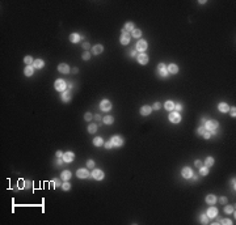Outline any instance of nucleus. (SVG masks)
Returning a JSON list of instances; mask_svg holds the SVG:
<instances>
[{
    "label": "nucleus",
    "mask_w": 236,
    "mask_h": 225,
    "mask_svg": "<svg viewBox=\"0 0 236 225\" xmlns=\"http://www.w3.org/2000/svg\"><path fill=\"white\" fill-rule=\"evenodd\" d=\"M89 58H91V54H89L88 51H85V52L83 54V60L87 62V60H89Z\"/></svg>",
    "instance_id": "40"
},
{
    "label": "nucleus",
    "mask_w": 236,
    "mask_h": 225,
    "mask_svg": "<svg viewBox=\"0 0 236 225\" xmlns=\"http://www.w3.org/2000/svg\"><path fill=\"white\" fill-rule=\"evenodd\" d=\"M214 162H215V160H214L212 157H207V158L205 160V166H206V168H212Z\"/></svg>",
    "instance_id": "28"
},
{
    "label": "nucleus",
    "mask_w": 236,
    "mask_h": 225,
    "mask_svg": "<svg viewBox=\"0 0 236 225\" xmlns=\"http://www.w3.org/2000/svg\"><path fill=\"white\" fill-rule=\"evenodd\" d=\"M110 141H112L113 147H122V145H123V139H122L121 136H118V135L113 136V138L110 139Z\"/></svg>",
    "instance_id": "5"
},
{
    "label": "nucleus",
    "mask_w": 236,
    "mask_h": 225,
    "mask_svg": "<svg viewBox=\"0 0 236 225\" xmlns=\"http://www.w3.org/2000/svg\"><path fill=\"white\" fill-rule=\"evenodd\" d=\"M63 162H64V161H63V158L61 157V158H58V162H57V164H58V166H61V165H62Z\"/></svg>",
    "instance_id": "53"
},
{
    "label": "nucleus",
    "mask_w": 236,
    "mask_h": 225,
    "mask_svg": "<svg viewBox=\"0 0 236 225\" xmlns=\"http://www.w3.org/2000/svg\"><path fill=\"white\" fill-rule=\"evenodd\" d=\"M76 175L80 178V179H84V178H88L91 174H89V172L87 170V169H84V168H81V169H79L77 172H76Z\"/></svg>",
    "instance_id": "12"
},
{
    "label": "nucleus",
    "mask_w": 236,
    "mask_h": 225,
    "mask_svg": "<svg viewBox=\"0 0 236 225\" xmlns=\"http://www.w3.org/2000/svg\"><path fill=\"white\" fill-rule=\"evenodd\" d=\"M80 39H81V37H80L77 33H72V34L70 36V41H71L72 43H77Z\"/></svg>",
    "instance_id": "27"
},
{
    "label": "nucleus",
    "mask_w": 236,
    "mask_h": 225,
    "mask_svg": "<svg viewBox=\"0 0 236 225\" xmlns=\"http://www.w3.org/2000/svg\"><path fill=\"white\" fill-rule=\"evenodd\" d=\"M93 145H96V147H101V145H104V140H102V138H100V136L95 138V139H93Z\"/></svg>",
    "instance_id": "29"
},
{
    "label": "nucleus",
    "mask_w": 236,
    "mask_h": 225,
    "mask_svg": "<svg viewBox=\"0 0 236 225\" xmlns=\"http://www.w3.org/2000/svg\"><path fill=\"white\" fill-rule=\"evenodd\" d=\"M219 202H220L222 204H226V203H227V198H224V196H222V198L219 199Z\"/></svg>",
    "instance_id": "50"
},
{
    "label": "nucleus",
    "mask_w": 236,
    "mask_h": 225,
    "mask_svg": "<svg viewBox=\"0 0 236 225\" xmlns=\"http://www.w3.org/2000/svg\"><path fill=\"white\" fill-rule=\"evenodd\" d=\"M158 71H159V75H160V77H167V76L169 75L168 70H167V66H165L164 63H160V64L158 66Z\"/></svg>",
    "instance_id": "6"
},
{
    "label": "nucleus",
    "mask_w": 236,
    "mask_h": 225,
    "mask_svg": "<svg viewBox=\"0 0 236 225\" xmlns=\"http://www.w3.org/2000/svg\"><path fill=\"white\" fill-rule=\"evenodd\" d=\"M201 223L202 224H209V217H207V215H201Z\"/></svg>",
    "instance_id": "37"
},
{
    "label": "nucleus",
    "mask_w": 236,
    "mask_h": 225,
    "mask_svg": "<svg viewBox=\"0 0 236 225\" xmlns=\"http://www.w3.org/2000/svg\"><path fill=\"white\" fill-rule=\"evenodd\" d=\"M53 183H54V186H55V187H59V186H61V182H59V179H55Z\"/></svg>",
    "instance_id": "51"
},
{
    "label": "nucleus",
    "mask_w": 236,
    "mask_h": 225,
    "mask_svg": "<svg viewBox=\"0 0 236 225\" xmlns=\"http://www.w3.org/2000/svg\"><path fill=\"white\" fill-rule=\"evenodd\" d=\"M136 60H138V63H139V64L144 66V64H147V63H148V55H147V54H144V52H140V54L136 56Z\"/></svg>",
    "instance_id": "9"
},
{
    "label": "nucleus",
    "mask_w": 236,
    "mask_h": 225,
    "mask_svg": "<svg viewBox=\"0 0 236 225\" xmlns=\"http://www.w3.org/2000/svg\"><path fill=\"white\" fill-rule=\"evenodd\" d=\"M164 107H165L167 111H173L174 110V102L173 101H167L165 105H164Z\"/></svg>",
    "instance_id": "25"
},
{
    "label": "nucleus",
    "mask_w": 236,
    "mask_h": 225,
    "mask_svg": "<svg viewBox=\"0 0 236 225\" xmlns=\"http://www.w3.org/2000/svg\"><path fill=\"white\" fill-rule=\"evenodd\" d=\"M84 119H85L87 122H89V120L92 119V114H91V112H85V114H84Z\"/></svg>",
    "instance_id": "42"
},
{
    "label": "nucleus",
    "mask_w": 236,
    "mask_h": 225,
    "mask_svg": "<svg viewBox=\"0 0 236 225\" xmlns=\"http://www.w3.org/2000/svg\"><path fill=\"white\" fill-rule=\"evenodd\" d=\"M62 158H63L64 162H72L73 158H75V154H73V152H66V153H63Z\"/></svg>",
    "instance_id": "14"
},
{
    "label": "nucleus",
    "mask_w": 236,
    "mask_h": 225,
    "mask_svg": "<svg viewBox=\"0 0 236 225\" xmlns=\"http://www.w3.org/2000/svg\"><path fill=\"white\" fill-rule=\"evenodd\" d=\"M160 107H161L160 104H159V102H155L154 106H152V110H160Z\"/></svg>",
    "instance_id": "45"
},
{
    "label": "nucleus",
    "mask_w": 236,
    "mask_h": 225,
    "mask_svg": "<svg viewBox=\"0 0 236 225\" xmlns=\"http://www.w3.org/2000/svg\"><path fill=\"white\" fill-rule=\"evenodd\" d=\"M43 66H45V62H43L42 59H35V60H34V63H33L34 68L41 70V68H43Z\"/></svg>",
    "instance_id": "19"
},
{
    "label": "nucleus",
    "mask_w": 236,
    "mask_h": 225,
    "mask_svg": "<svg viewBox=\"0 0 236 225\" xmlns=\"http://www.w3.org/2000/svg\"><path fill=\"white\" fill-rule=\"evenodd\" d=\"M214 134H215V132H214V131H209V130H206V131H205V132H203V138H205V139H210V138H211V136H212V135H214Z\"/></svg>",
    "instance_id": "35"
},
{
    "label": "nucleus",
    "mask_w": 236,
    "mask_h": 225,
    "mask_svg": "<svg viewBox=\"0 0 236 225\" xmlns=\"http://www.w3.org/2000/svg\"><path fill=\"white\" fill-rule=\"evenodd\" d=\"M58 71H59L61 74H68V72H70V67H68V64H66V63H61V64L58 66Z\"/></svg>",
    "instance_id": "17"
},
{
    "label": "nucleus",
    "mask_w": 236,
    "mask_h": 225,
    "mask_svg": "<svg viewBox=\"0 0 236 225\" xmlns=\"http://www.w3.org/2000/svg\"><path fill=\"white\" fill-rule=\"evenodd\" d=\"M220 224H224V225H231V224H232V221H231L230 219H224V220H222V221H220Z\"/></svg>",
    "instance_id": "44"
},
{
    "label": "nucleus",
    "mask_w": 236,
    "mask_h": 225,
    "mask_svg": "<svg viewBox=\"0 0 236 225\" xmlns=\"http://www.w3.org/2000/svg\"><path fill=\"white\" fill-rule=\"evenodd\" d=\"M24 63H25L26 66H33L34 59L30 56V55H28V56H25V58H24Z\"/></svg>",
    "instance_id": "31"
},
{
    "label": "nucleus",
    "mask_w": 236,
    "mask_h": 225,
    "mask_svg": "<svg viewBox=\"0 0 236 225\" xmlns=\"http://www.w3.org/2000/svg\"><path fill=\"white\" fill-rule=\"evenodd\" d=\"M207 217L209 219H215L216 216H218V208L216 207H210L209 209H207Z\"/></svg>",
    "instance_id": "13"
},
{
    "label": "nucleus",
    "mask_w": 236,
    "mask_h": 225,
    "mask_svg": "<svg viewBox=\"0 0 236 225\" xmlns=\"http://www.w3.org/2000/svg\"><path fill=\"white\" fill-rule=\"evenodd\" d=\"M55 156H57L58 158H61V157H63V152H62V150H57V153H55Z\"/></svg>",
    "instance_id": "48"
},
{
    "label": "nucleus",
    "mask_w": 236,
    "mask_h": 225,
    "mask_svg": "<svg viewBox=\"0 0 236 225\" xmlns=\"http://www.w3.org/2000/svg\"><path fill=\"white\" fill-rule=\"evenodd\" d=\"M194 165H196V166H197V168L200 169V168L202 166V161H200V160H196V162H194Z\"/></svg>",
    "instance_id": "46"
},
{
    "label": "nucleus",
    "mask_w": 236,
    "mask_h": 225,
    "mask_svg": "<svg viewBox=\"0 0 236 225\" xmlns=\"http://www.w3.org/2000/svg\"><path fill=\"white\" fill-rule=\"evenodd\" d=\"M71 72H72V74H77V72H79V68H77V67H75V68H72V70H71Z\"/></svg>",
    "instance_id": "55"
},
{
    "label": "nucleus",
    "mask_w": 236,
    "mask_h": 225,
    "mask_svg": "<svg viewBox=\"0 0 236 225\" xmlns=\"http://www.w3.org/2000/svg\"><path fill=\"white\" fill-rule=\"evenodd\" d=\"M130 38H131V36H130L127 32H122L121 38H119V42H121L123 46H126V45H129V43H130Z\"/></svg>",
    "instance_id": "8"
},
{
    "label": "nucleus",
    "mask_w": 236,
    "mask_h": 225,
    "mask_svg": "<svg viewBox=\"0 0 236 225\" xmlns=\"http://www.w3.org/2000/svg\"><path fill=\"white\" fill-rule=\"evenodd\" d=\"M96 181H101L104 179V172L100 170V169H93V172H92V174H91Z\"/></svg>",
    "instance_id": "11"
},
{
    "label": "nucleus",
    "mask_w": 236,
    "mask_h": 225,
    "mask_svg": "<svg viewBox=\"0 0 236 225\" xmlns=\"http://www.w3.org/2000/svg\"><path fill=\"white\" fill-rule=\"evenodd\" d=\"M230 111H231V112H230V114H231V116H235V115H236V109H235V107H231V109H230Z\"/></svg>",
    "instance_id": "49"
},
{
    "label": "nucleus",
    "mask_w": 236,
    "mask_h": 225,
    "mask_svg": "<svg viewBox=\"0 0 236 225\" xmlns=\"http://www.w3.org/2000/svg\"><path fill=\"white\" fill-rule=\"evenodd\" d=\"M169 122L170 123H173V124H178L180 122H181V114L178 111H169V116H168Z\"/></svg>",
    "instance_id": "1"
},
{
    "label": "nucleus",
    "mask_w": 236,
    "mask_h": 225,
    "mask_svg": "<svg viewBox=\"0 0 236 225\" xmlns=\"http://www.w3.org/2000/svg\"><path fill=\"white\" fill-rule=\"evenodd\" d=\"M96 131H97V124L91 123V124L88 126V132H89V134H95Z\"/></svg>",
    "instance_id": "32"
},
{
    "label": "nucleus",
    "mask_w": 236,
    "mask_h": 225,
    "mask_svg": "<svg viewBox=\"0 0 236 225\" xmlns=\"http://www.w3.org/2000/svg\"><path fill=\"white\" fill-rule=\"evenodd\" d=\"M87 168L93 169V168H95V161H93V160H88V162H87Z\"/></svg>",
    "instance_id": "39"
},
{
    "label": "nucleus",
    "mask_w": 236,
    "mask_h": 225,
    "mask_svg": "<svg viewBox=\"0 0 236 225\" xmlns=\"http://www.w3.org/2000/svg\"><path fill=\"white\" fill-rule=\"evenodd\" d=\"M181 175H182L185 179H189V178H192V175H193V170H192L190 168L185 166V168H182V170H181Z\"/></svg>",
    "instance_id": "10"
},
{
    "label": "nucleus",
    "mask_w": 236,
    "mask_h": 225,
    "mask_svg": "<svg viewBox=\"0 0 236 225\" xmlns=\"http://www.w3.org/2000/svg\"><path fill=\"white\" fill-rule=\"evenodd\" d=\"M24 74H25V76H28V77L33 76L34 67H33V66H26V67H25V70H24Z\"/></svg>",
    "instance_id": "21"
},
{
    "label": "nucleus",
    "mask_w": 236,
    "mask_h": 225,
    "mask_svg": "<svg viewBox=\"0 0 236 225\" xmlns=\"http://www.w3.org/2000/svg\"><path fill=\"white\" fill-rule=\"evenodd\" d=\"M182 110V105L181 104H174V111H181Z\"/></svg>",
    "instance_id": "41"
},
{
    "label": "nucleus",
    "mask_w": 236,
    "mask_h": 225,
    "mask_svg": "<svg viewBox=\"0 0 236 225\" xmlns=\"http://www.w3.org/2000/svg\"><path fill=\"white\" fill-rule=\"evenodd\" d=\"M83 47H84V48H87V50H88V48H89V47H91V46H89V43H88V42H84V43H83Z\"/></svg>",
    "instance_id": "52"
},
{
    "label": "nucleus",
    "mask_w": 236,
    "mask_h": 225,
    "mask_svg": "<svg viewBox=\"0 0 236 225\" xmlns=\"http://www.w3.org/2000/svg\"><path fill=\"white\" fill-rule=\"evenodd\" d=\"M71 177H72V174H71L70 170H64V172H62V174H61V178H62L63 181H68Z\"/></svg>",
    "instance_id": "26"
},
{
    "label": "nucleus",
    "mask_w": 236,
    "mask_h": 225,
    "mask_svg": "<svg viewBox=\"0 0 236 225\" xmlns=\"http://www.w3.org/2000/svg\"><path fill=\"white\" fill-rule=\"evenodd\" d=\"M206 203H209V204H215L216 203V196L215 195H212V194H210V195H207L206 196Z\"/></svg>",
    "instance_id": "23"
},
{
    "label": "nucleus",
    "mask_w": 236,
    "mask_h": 225,
    "mask_svg": "<svg viewBox=\"0 0 236 225\" xmlns=\"http://www.w3.org/2000/svg\"><path fill=\"white\" fill-rule=\"evenodd\" d=\"M100 109H101L102 111H109V110H112V102H110L109 100H102L101 102H100Z\"/></svg>",
    "instance_id": "7"
},
{
    "label": "nucleus",
    "mask_w": 236,
    "mask_h": 225,
    "mask_svg": "<svg viewBox=\"0 0 236 225\" xmlns=\"http://www.w3.org/2000/svg\"><path fill=\"white\" fill-rule=\"evenodd\" d=\"M104 123L105 124H113V122H114V118L112 116V115H106V116H104Z\"/></svg>",
    "instance_id": "30"
},
{
    "label": "nucleus",
    "mask_w": 236,
    "mask_h": 225,
    "mask_svg": "<svg viewBox=\"0 0 236 225\" xmlns=\"http://www.w3.org/2000/svg\"><path fill=\"white\" fill-rule=\"evenodd\" d=\"M218 126H219L218 120H206V123H205V128L209 130V131H214V130H216Z\"/></svg>",
    "instance_id": "4"
},
{
    "label": "nucleus",
    "mask_w": 236,
    "mask_h": 225,
    "mask_svg": "<svg viewBox=\"0 0 236 225\" xmlns=\"http://www.w3.org/2000/svg\"><path fill=\"white\" fill-rule=\"evenodd\" d=\"M104 147H105L106 149H112V148H113V144H112V141H106V143H104Z\"/></svg>",
    "instance_id": "43"
},
{
    "label": "nucleus",
    "mask_w": 236,
    "mask_h": 225,
    "mask_svg": "<svg viewBox=\"0 0 236 225\" xmlns=\"http://www.w3.org/2000/svg\"><path fill=\"white\" fill-rule=\"evenodd\" d=\"M136 54H138V51H136V50H133V51L130 52V56H133V58H134V56H136Z\"/></svg>",
    "instance_id": "54"
},
{
    "label": "nucleus",
    "mask_w": 236,
    "mask_h": 225,
    "mask_svg": "<svg viewBox=\"0 0 236 225\" xmlns=\"http://www.w3.org/2000/svg\"><path fill=\"white\" fill-rule=\"evenodd\" d=\"M131 36H133L134 38H140V37H142V30H140V29H136V28H135L134 30L131 32Z\"/></svg>",
    "instance_id": "33"
},
{
    "label": "nucleus",
    "mask_w": 236,
    "mask_h": 225,
    "mask_svg": "<svg viewBox=\"0 0 236 225\" xmlns=\"http://www.w3.org/2000/svg\"><path fill=\"white\" fill-rule=\"evenodd\" d=\"M62 100H63L64 102H70V101H71V93H70V90L62 92Z\"/></svg>",
    "instance_id": "24"
},
{
    "label": "nucleus",
    "mask_w": 236,
    "mask_h": 225,
    "mask_svg": "<svg viewBox=\"0 0 236 225\" xmlns=\"http://www.w3.org/2000/svg\"><path fill=\"white\" fill-rule=\"evenodd\" d=\"M54 86H55V89H57L58 92H64L66 88H67V82H66L64 80H62V79H58V80L55 81Z\"/></svg>",
    "instance_id": "2"
},
{
    "label": "nucleus",
    "mask_w": 236,
    "mask_h": 225,
    "mask_svg": "<svg viewBox=\"0 0 236 225\" xmlns=\"http://www.w3.org/2000/svg\"><path fill=\"white\" fill-rule=\"evenodd\" d=\"M205 131H206V128H205V127H200L197 132H198V135H203V132H205Z\"/></svg>",
    "instance_id": "47"
},
{
    "label": "nucleus",
    "mask_w": 236,
    "mask_h": 225,
    "mask_svg": "<svg viewBox=\"0 0 236 225\" xmlns=\"http://www.w3.org/2000/svg\"><path fill=\"white\" fill-rule=\"evenodd\" d=\"M147 47H148V43L144 39H139L136 42V51L138 52H144L147 50Z\"/></svg>",
    "instance_id": "3"
},
{
    "label": "nucleus",
    "mask_w": 236,
    "mask_h": 225,
    "mask_svg": "<svg viewBox=\"0 0 236 225\" xmlns=\"http://www.w3.org/2000/svg\"><path fill=\"white\" fill-rule=\"evenodd\" d=\"M62 188H63L64 191H68V190L71 188V185L68 183L67 181H64V183H62Z\"/></svg>",
    "instance_id": "38"
},
{
    "label": "nucleus",
    "mask_w": 236,
    "mask_h": 225,
    "mask_svg": "<svg viewBox=\"0 0 236 225\" xmlns=\"http://www.w3.org/2000/svg\"><path fill=\"white\" fill-rule=\"evenodd\" d=\"M151 112H152V107H151V106H148V105L142 106V109H140V114H142L143 116H147V115H150Z\"/></svg>",
    "instance_id": "15"
},
{
    "label": "nucleus",
    "mask_w": 236,
    "mask_h": 225,
    "mask_svg": "<svg viewBox=\"0 0 236 225\" xmlns=\"http://www.w3.org/2000/svg\"><path fill=\"white\" fill-rule=\"evenodd\" d=\"M102 51H104V46L102 45H96V46L92 47V54L93 55H99V54H101Z\"/></svg>",
    "instance_id": "18"
},
{
    "label": "nucleus",
    "mask_w": 236,
    "mask_h": 225,
    "mask_svg": "<svg viewBox=\"0 0 236 225\" xmlns=\"http://www.w3.org/2000/svg\"><path fill=\"white\" fill-rule=\"evenodd\" d=\"M167 70H168V74H170V75H176L177 72H178V66L177 64H169L168 67H167Z\"/></svg>",
    "instance_id": "16"
},
{
    "label": "nucleus",
    "mask_w": 236,
    "mask_h": 225,
    "mask_svg": "<svg viewBox=\"0 0 236 225\" xmlns=\"http://www.w3.org/2000/svg\"><path fill=\"white\" fill-rule=\"evenodd\" d=\"M95 118H96V120H100V119H101V116H100V115H99V114H97V115H96V116H95Z\"/></svg>",
    "instance_id": "56"
},
{
    "label": "nucleus",
    "mask_w": 236,
    "mask_h": 225,
    "mask_svg": "<svg viewBox=\"0 0 236 225\" xmlns=\"http://www.w3.org/2000/svg\"><path fill=\"white\" fill-rule=\"evenodd\" d=\"M218 109H219V111L220 112H227L230 110V106L226 104V102H220L219 105H218Z\"/></svg>",
    "instance_id": "20"
},
{
    "label": "nucleus",
    "mask_w": 236,
    "mask_h": 225,
    "mask_svg": "<svg viewBox=\"0 0 236 225\" xmlns=\"http://www.w3.org/2000/svg\"><path fill=\"white\" fill-rule=\"evenodd\" d=\"M135 29V26H134V24L133 22H126L125 24V26H123V29H122V32H133Z\"/></svg>",
    "instance_id": "22"
},
{
    "label": "nucleus",
    "mask_w": 236,
    "mask_h": 225,
    "mask_svg": "<svg viewBox=\"0 0 236 225\" xmlns=\"http://www.w3.org/2000/svg\"><path fill=\"white\" fill-rule=\"evenodd\" d=\"M224 212H226L227 215H230V213L235 212V207H234V206H227V207L224 208Z\"/></svg>",
    "instance_id": "36"
},
{
    "label": "nucleus",
    "mask_w": 236,
    "mask_h": 225,
    "mask_svg": "<svg viewBox=\"0 0 236 225\" xmlns=\"http://www.w3.org/2000/svg\"><path fill=\"white\" fill-rule=\"evenodd\" d=\"M207 174H209V168H206V166H201V168H200V175L206 177Z\"/></svg>",
    "instance_id": "34"
}]
</instances>
